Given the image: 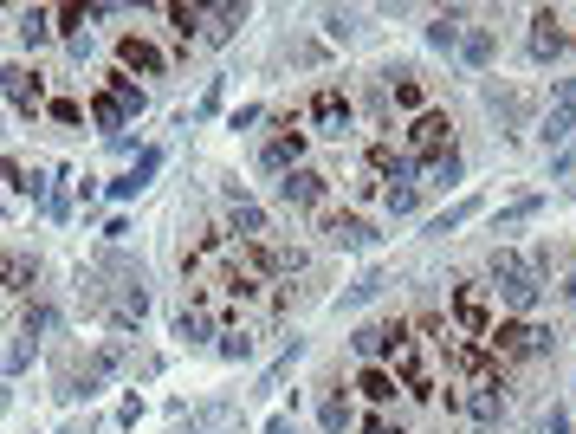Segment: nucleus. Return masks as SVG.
I'll return each instance as SVG.
<instances>
[{"label":"nucleus","mask_w":576,"mask_h":434,"mask_svg":"<svg viewBox=\"0 0 576 434\" xmlns=\"http://www.w3.org/2000/svg\"><path fill=\"white\" fill-rule=\"evenodd\" d=\"M350 344H356V357H363V363H382V357L395 363V357H402L408 344H415V324H408V318H389V324H363V331H356Z\"/></svg>","instance_id":"obj_5"},{"label":"nucleus","mask_w":576,"mask_h":434,"mask_svg":"<svg viewBox=\"0 0 576 434\" xmlns=\"http://www.w3.org/2000/svg\"><path fill=\"white\" fill-rule=\"evenodd\" d=\"M46 111H52V117H59V124H78V117H85V104H78V98H52V104H46Z\"/></svg>","instance_id":"obj_43"},{"label":"nucleus","mask_w":576,"mask_h":434,"mask_svg":"<svg viewBox=\"0 0 576 434\" xmlns=\"http://www.w3.org/2000/svg\"><path fill=\"white\" fill-rule=\"evenodd\" d=\"M356 389H363L376 409H395V396H402V383H395V370H382V363H369L363 376H356Z\"/></svg>","instance_id":"obj_22"},{"label":"nucleus","mask_w":576,"mask_h":434,"mask_svg":"<svg viewBox=\"0 0 576 434\" xmlns=\"http://www.w3.org/2000/svg\"><path fill=\"white\" fill-rule=\"evenodd\" d=\"M395 162H402V156H395V143H369V169H376V175H389Z\"/></svg>","instance_id":"obj_42"},{"label":"nucleus","mask_w":576,"mask_h":434,"mask_svg":"<svg viewBox=\"0 0 576 434\" xmlns=\"http://www.w3.org/2000/svg\"><path fill=\"white\" fill-rule=\"evenodd\" d=\"M162 20L175 26V39H182V46H195V39H201V20H208V13H201V7H182V0H175V7H162Z\"/></svg>","instance_id":"obj_26"},{"label":"nucleus","mask_w":576,"mask_h":434,"mask_svg":"<svg viewBox=\"0 0 576 434\" xmlns=\"http://www.w3.org/2000/svg\"><path fill=\"white\" fill-rule=\"evenodd\" d=\"M415 324H421V337H428V344H434V350H441V344H447V337H454V324H447V318H441V311H421V318H415Z\"/></svg>","instance_id":"obj_39"},{"label":"nucleus","mask_w":576,"mask_h":434,"mask_svg":"<svg viewBox=\"0 0 576 434\" xmlns=\"http://www.w3.org/2000/svg\"><path fill=\"white\" fill-rule=\"evenodd\" d=\"M233 260H240V266H246L253 279H266V273H285V253H279V247H266V240H240V253H233Z\"/></svg>","instance_id":"obj_21"},{"label":"nucleus","mask_w":576,"mask_h":434,"mask_svg":"<svg viewBox=\"0 0 576 434\" xmlns=\"http://www.w3.org/2000/svg\"><path fill=\"white\" fill-rule=\"evenodd\" d=\"M473 214H479V201H454L447 214H434V221H428V234H454V227L473 221Z\"/></svg>","instance_id":"obj_35"},{"label":"nucleus","mask_w":576,"mask_h":434,"mask_svg":"<svg viewBox=\"0 0 576 434\" xmlns=\"http://www.w3.org/2000/svg\"><path fill=\"white\" fill-rule=\"evenodd\" d=\"M65 434H98V422H72V428H65Z\"/></svg>","instance_id":"obj_53"},{"label":"nucleus","mask_w":576,"mask_h":434,"mask_svg":"<svg viewBox=\"0 0 576 434\" xmlns=\"http://www.w3.org/2000/svg\"><path fill=\"white\" fill-rule=\"evenodd\" d=\"M382 91H389V104H402V111H434V104H428V85H421V78L415 72H389V85H382Z\"/></svg>","instance_id":"obj_20"},{"label":"nucleus","mask_w":576,"mask_h":434,"mask_svg":"<svg viewBox=\"0 0 576 434\" xmlns=\"http://www.w3.org/2000/svg\"><path fill=\"white\" fill-rule=\"evenodd\" d=\"M305 143H311V130H305V117H279V137H272L266 149H259V169H272V175H285V169H305Z\"/></svg>","instance_id":"obj_6"},{"label":"nucleus","mask_w":576,"mask_h":434,"mask_svg":"<svg viewBox=\"0 0 576 434\" xmlns=\"http://www.w3.org/2000/svg\"><path fill=\"white\" fill-rule=\"evenodd\" d=\"M52 20H59V13H52V7H26V13H20V46H46V39L59 33V26H52Z\"/></svg>","instance_id":"obj_24"},{"label":"nucleus","mask_w":576,"mask_h":434,"mask_svg":"<svg viewBox=\"0 0 576 434\" xmlns=\"http://www.w3.org/2000/svg\"><path fill=\"white\" fill-rule=\"evenodd\" d=\"M382 286H389V279H382V273H363V279H356V286H350L344 298H337V305H369V298H376Z\"/></svg>","instance_id":"obj_37"},{"label":"nucleus","mask_w":576,"mask_h":434,"mask_svg":"<svg viewBox=\"0 0 576 434\" xmlns=\"http://www.w3.org/2000/svg\"><path fill=\"white\" fill-rule=\"evenodd\" d=\"M292 363H298V337H292V350H285V357H279V363H272V370H266V376H259V389H279V383H285V376H292Z\"/></svg>","instance_id":"obj_40"},{"label":"nucleus","mask_w":576,"mask_h":434,"mask_svg":"<svg viewBox=\"0 0 576 434\" xmlns=\"http://www.w3.org/2000/svg\"><path fill=\"white\" fill-rule=\"evenodd\" d=\"M421 175H428V182H434V188H454V182H460V156H454V149H447V156H434V162H421Z\"/></svg>","instance_id":"obj_34"},{"label":"nucleus","mask_w":576,"mask_h":434,"mask_svg":"<svg viewBox=\"0 0 576 434\" xmlns=\"http://www.w3.org/2000/svg\"><path fill=\"white\" fill-rule=\"evenodd\" d=\"M26 363H33V344H26V337H20V344L7 350V370H26Z\"/></svg>","instance_id":"obj_49"},{"label":"nucleus","mask_w":576,"mask_h":434,"mask_svg":"<svg viewBox=\"0 0 576 434\" xmlns=\"http://www.w3.org/2000/svg\"><path fill=\"white\" fill-rule=\"evenodd\" d=\"M305 124H311V137H331V143H344L350 130H356V104H350L337 85H318V91L305 98Z\"/></svg>","instance_id":"obj_4"},{"label":"nucleus","mask_w":576,"mask_h":434,"mask_svg":"<svg viewBox=\"0 0 576 434\" xmlns=\"http://www.w3.org/2000/svg\"><path fill=\"white\" fill-rule=\"evenodd\" d=\"M0 175H7V188H13V195H33V201H39V195H46V182H39V175H33V169H26V162H20V156H0Z\"/></svg>","instance_id":"obj_27"},{"label":"nucleus","mask_w":576,"mask_h":434,"mask_svg":"<svg viewBox=\"0 0 576 434\" xmlns=\"http://www.w3.org/2000/svg\"><path fill=\"white\" fill-rule=\"evenodd\" d=\"M441 363H447V376H479V383L505 370V363L492 357V350L479 344V337H460V331H454V337H447V344H441Z\"/></svg>","instance_id":"obj_7"},{"label":"nucleus","mask_w":576,"mask_h":434,"mask_svg":"<svg viewBox=\"0 0 576 434\" xmlns=\"http://www.w3.org/2000/svg\"><path fill=\"white\" fill-rule=\"evenodd\" d=\"M389 370H395V383H402L415 402H428V396H434V376H428V363H421V350H415V344H408L402 357L389 363Z\"/></svg>","instance_id":"obj_16"},{"label":"nucleus","mask_w":576,"mask_h":434,"mask_svg":"<svg viewBox=\"0 0 576 434\" xmlns=\"http://www.w3.org/2000/svg\"><path fill=\"white\" fill-rule=\"evenodd\" d=\"M208 20H214V26H208L201 39H233V26H246V7H214Z\"/></svg>","instance_id":"obj_36"},{"label":"nucleus","mask_w":576,"mask_h":434,"mask_svg":"<svg viewBox=\"0 0 576 434\" xmlns=\"http://www.w3.org/2000/svg\"><path fill=\"white\" fill-rule=\"evenodd\" d=\"M551 344L557 337L544 331V324H531V318H499L492 324V337H486V350L499 363H531V357H551Z\"/></svg>","instance_id":"obj_2"},{"label":"nucleus","mask_w":576,"mask_h":434,"mask_svg":"<svg viewBox=\"0 0 576 434\" xmlns=\"http://www.w3.org/2000/svg\"><path fill=\"white\" fill-rule=\"evenodd\" d=\"M318 422H324V428H331V434H344V428L356 422V415H350V396H344V389H337V396H324V409H318Z\"/></svg>","instance_id":"obj_32"},{"label":"nucleus","mask_w":576,"mask_h":434,"mask_svg":"<svg viewBox=\"0 0 576 434\" xmlns=\"http://www.w3.org/2000/svg\"><path fill=\"white\" fill-rule=\"evenodd\" d=\"M318 234L324 240H331V247H344V253H369V247H376V227H369L363 221V214H350V208H331V214H324V221H318Z\"/></svg>","instance_id":"obj_9"},{"label":"nucleus","mask_w":576,"mask_h":434,"mask_svg":"<svg viewBox=\"0 0 576 434\" xmlns=\"http://www.w3.org/2000/svg\"><path fill=\"white\" fill-rule=\"evenodd\" d=\"M564 305H576V273H570V279H564Z\"/></svg>","instance_id":"obj_54"},{"label":"nucleus","mask_w":576,"mask_h":434,"mask_svg":"<svg viewBox=\"0 0 576 434\" xmlns=\"http://www.w3.org/2000/svg\"><path fill=\"white\" fill-rule=\"evenodd\" d=\"M486 279L499 286V298H505V305L518 311V318H525V311H538V298H544V279H538V266H531L525 253L499 247V253L486 260Z\"/></svg>","instance_id":"obj_1"},{"label":"nucleus","mask_w":576,"mask_h":434,"mask_svg":"<svg viewBox=\"0 0 576 434\" xmlns=\"http://www.w3.org/2000/svg\"><path fill=\"white\" fill-rule=\"evenodd\" d=\"M221 201H227V221H233V234H240V240H266V234H272L266 208H259V201L246 195L240 182H227V188H221Z\"/></svg>","instance_id":"obj_12"},{"label":"nucleus","mask_w":576,"mask_h":434,"mask_svg":"<svg viewBox=\"0 0 576 434\" xmlns=\"http://www.w3.org/2000/svg\"><path fill=\"white\" fill-rule=\"evenodd\" d=\"M564 46H570V39H564V20H557L551 7H538V13H531V59H538V65H551Z\"/></svg>","instance_id":"obj_14"},{"label":"nucleus","mask_w":576,"mask_h":434,"mask_svg":"<svg viewBox=\"0 0 576 434\" xmlns=\"http://www.w3.org/2000/svg\"><path fill=\"white\" fill-rule=\"evenodd\" d=\"M33 286H39L33 253H0V292H33Z\"/></svg>","instance_id":"obj_19"},{"label":"nucleus","mask_w":576,"mask_h":434,"mask_svg":"<svg viewBox=\"0 0 576 434\" xmlns=\"http://www.w3.org/2000/svg\"><path fill=\"white\" fill-rule=\"evenodd\" d=\"M65 208H72V195H65V188H52V195H46V214H52V221H65Z\"/></svg>","instance_id":"obj_47"},{"label":"nucleus","mask_w":576,"mask_h":434,"mask_svg":"<svg viewBox=\"0 0 576 434\" xmlns=\"http://www.w3.org/2000/svg\"><path fill=\"white\" fill-rule=\"evenodd\" d=\"M544 434H570V409H551V422H544Z\"/></svg>","instance_id":"obj_51"},{"label":"nucleus","mask_w":576,"mask_h":434,"mask_svg":"<svg viewBox=\"0 0 576 434\" xmlns=\"http://www.w3.org/2000/svg\"><path fill=\"white\" fill-rule=\"evenodd\" d=\"M324 26H331V39H350L356 33V13H337L331 7V13H324Z\"/></svg>","instance_id":"obj_44"},{"label":"nucleus","mask_w":576,"mask_h":434,"mask_svg":"<svg viewBox=\"0 0 576 434\" xmlns=\"http://www.w3.org/2000/svg\"><path fill=\"white\" fill-rule=\"evenodd\" d=\"M175 337H188V344H208V337H214V318H208V305H195V298H188V305L175 311Z\"/></svg>","instance_id":"obj_23"},{"label":"nucleus","mask_w":576,"mask_h":434,"mask_svg":"<svg viewBox=\"0 0 576 434\" xmlns=\"http://www.w3.org/2000/svg\"><path fill=\"white\" fill-rule=\"evenodd\" d=\"M408 149H415V162H434L454 149V117L447 111H421L415 124H408Z\"/></svg>","instance_id":"obj_8"},{"label":"nucleus","mask_w":576,"mask_h":434,"mask_svg":"<svg viewBox=\"0 0 576 434\" xmlns=\"http://www.w3.org/2000/svg\"><path fill=\"white\" fill-rule=\"evenodd\" d=\"M46 331H52V305H46V298H33V305H26V318H20V337H26V344H39Z\"/></svg>","instance_id":"obj_31"},{"label":"nucleus","mask_w":576,"mask_h":434,"mask_svg":"<svg viewBox=\"0 0 576 434\" xmlns=\"http://www.w3.org/2000/svg\"><path fill=\"white\" fill-rule=\"evenodd\" d=\"M91 117L104 124V143H117V137H123V124H130V117H123V104L111 98V91H98V98H91Z\"/></svg>","instance_id":"obj_28"},{"label":"nucleus","mask_w":576,"mask_h":434,"mask_svg":"<svg viewBox=\"0 0 576 434\" xmlns=\"http://www.w3.org/2000/svg\"><path fill=\"white\" fill-rule=\"evenodd\" d=\"M117 363H123V350H117V344L91 350V357H85V370H72V383H65L59 396H65V402H78V396H98V389L117 376Z\"/></svg>","instance_id":"obj_11"},{"label":"nucleus","mask_w":576,"mask_h":434,"mask_svg":"<svg viewBox=\"0 0 576 434\" xmlns=\"http://www.w3.org/2000/svg\"><path fill=\"white\" fill-rule=\"evenodd\" d=\"M117 65H123V72H143V78H162V52L149 46L143 33H123V46H117Z\"/></svg>","instance_id":"obj_18"},{"label":"nucleus","mask_w":576,"mask_h":434,"mask_svg":"<svg viewBox=\"0 0 576 434\" xmlns=\"http://www.w3.org/2000/svg\"><path fill=\"white\" fill-rule=\"evenodd\" d=\"M266 434H292V415H272V422H266Z\"/></svg>","instance_id":"obj_52"},{"label":"nucleus","mask_w":576,"mask_h":434,"mask_svg":"<svg viewBox=\"0 0 576 434\" xmlns=\"http://www.w3.org/2000/svg\"><path fill=\"white\" fill-rule=\"evenodd\" d=\"M214 350H221V357H227V363H240V357H253V331H221V344H214Z\"/></svg>","instance_id":"obj_38"},{"label":"nucleus","mask_w":576,"mask_h":434,"mask_svg":"<svg viewBox=\"0 0 576 434\" xmlns=\"http://www.w3.org/2000/svg\"><path fill=\"white\" fill-rule=\"evenodd\" d=\"M363 434H408V428H402V422H389V415L376 409V415H363Z\"/></svg>","instance_id":"obj_46"},{"label":"nucleus","mask_w":576,"mask_h":434,"mask_svg":"<svg viewBox=\"0 0 576 434\" xmlns=\"http://www.w3.org/2000/svg\"><path fill=\"white\" fill-rule=\"evenodd\" d=\"M382 201H389L395 221H402V214H415V188H395V182H389V195H382Z\"/></svg>","instance_id":"obj_41"},{"label":"nucleus","mask_w":576,"mask_h":434,"mask_svg":"<svg viewBox=\"0 0 576 434\" xmlns=\"http://www.w3.org/2000/svg\"><path fill=\"white\" fill-rule=\"evenodd\" d=\"M564 156H570V162H576V137H570V149H564Z\"/></svg>","instance_id":"obj_55"},{"label":"nucleus","mask_w":576,"mask_h":434,"mask_svg":"<svg viewBox=\"0 0 576 434\" xmlns=\"http://www.w3.org/2000/svg\"><path fill=\"white\" fill-rule=\"evenodd\" d=\"M460 39H466V33H460V13H434V20H428V46H434V52H454Z\"/></svg>","instance_id":"obj_29"},{"label":"nucleus","mask_w":576,"mask_h":434,"mask_svg":"<svg viewBox=\"0 0 576 434\" xmlns=\"http://www.w3.org/2000/svg\"><path fill=\"white\" fill-rule=\"evenodd\" d=\"M104 78H111V98L123 104V117H143V104H149V98H143V85H136V78L123 72V65H117V72H104Z\"/></svg>","instance_id":"obj_25"},{"label":"nucleus","mask_w":576,"mask_h":434,"mask_svg":"<svg viewBox=\"0 0 576 434\" xmlns=\"http://www.w3.org/2000/svg\"><path fill=\"white\" fill-rule=\"evenodd\" d=\"M259 117H266V111H259V104H240V111H233V130H253Z\"/></svg>","instance_id":"obj_48"},{"label":"nucleus","mask_w":576,"mask_h":434,"mask_svg":"<svg viewBox=\"0 0 576 434\" xmlns=\"http://www.w3.org/2000/svg\"><path fill=\"white\" fill-rule=\"evenodd\" d=\"M557 111H576V78H564V85H557Z\"/></svg>","instance_id":"obj_50"},{"label":"nucleus","mask_w":576,"mask_h":434,"mask_svg":"<svg viewBox=\"0 0 576 434\" xmlns=\"http://www.w3.org/2000/svg\"><path fill=\"white\" fill-rule=\"evenodd\" d=\"M447 311H454V331H460V337H479V344H486L492 324H499V311H492V292L479 286V279H454V292H447Z\"/></svg>","instance_id":"obj_3"},{"label":"nucleus","mask_w":576,"mask_h":434,"mask_svg":"<svg viewBox=\"0 0 576 434\" xmlns=\"http://www.w3.org/2000/svg\"><path fill=\"white\" fill-rule=\"evenodd\" d=\"M279 195H285V208H324L331 175H324V169H285L279 175Z\"/></svg>","instance_id":"obj_13"},{"label":"nucleus","mask_w":576,"mask_h":434,"mask_svg":"<svg viewBox=\"0 0 576 434\" xmlns=\"http://www.w3.org/2000/svg\"><path fill=\"white\" fill-rule=\"evenodd\" d=\"M156 169H162V149H143V156H136V162H130V169H123V175H117V182H111V195H117V201H130V195H143V188H149V182H156Z\"/></svg>","instance_id":"obj_17"},{"label":"nucleus","mask_w":576,"mask_h":434,"mask_svg":"<svg viewBox=\"0 0 576 434\" xmlns=\"http://www.w3.org/2000/svg\"><path fill=\"white\" fill-rule=\"evenodd\" d=\"M460 52H466V65H492V52H499V39H492L486 26H473V33L460 39Z\"/></svg>","instance_id":"obj_30"},{"label":"nucleus","mask_w":576,"mask_h":434,"mask_svg":"<svg viewBox=\"0 0 576 434\" xmlns=\"http://www.w3.org/2000/svg\"><path fill=\"white\" fill-rule=\"evenodd\" d=\"M0 91H7V104H13V111H20V117H39V111H46V78H39L33 72V65H7V72H0Z\"/></svg>","instance_id":"obj_10"},{"label":"nucleus","mask_w":576,"mask_h":434,"mask_svg":"<svg viewBox=\"0 0 576 434\" xmlns=\"http://www.w3.org/2000/svg\"><path fill=\"white\" fill-rule=\"evenodd\" d=\"M570 46H576V39H570Z\"/></svg>","instance_id":"obj_56"},{"label":"nucleus","mask_w":576,"mask_h":434,"mask_svg":"<svg viewBox=\"0 0 576 434\" xmlns=\"http://www.w3.org/2000/svg\"><path fill=\"white\" fill-rule=\"evenodd\" d=\"M531 214H538V195H525V201H512V208H505V214H499V221H505V227H512V221H531Z\"/></svg>","instance_id":"obj_45"},{"label":"nucleus","mask_w":576,"mask_h":434,"mask_svg":"<svg viewBox=\"0 0 576 434\" xmlns=\"http://www.w3.org/2000/svg\"><path fill=\"white\" fill-rule=\"evenodd\" d=\"M460 409L473 415L479 428H492V422L505 415V383H499V376H486V383H473V396H460Z\"/></svg>","instance_id":"obj_15"},{"label":"nucleus","mask_w":576,"mask_h":434,"mask_svg":"<svg viewBox=\"0 0 576 434\" xmlns=\"http://www.w3.org/2000/svg\"><path fill=\"white\" fill-rule=\"evenodd\" d=\"M538 137H544V149L570 143V137H576V111H551V117H544V130H538Z\"/></svg>","instance_id":"obj_33"}]
</instances>
